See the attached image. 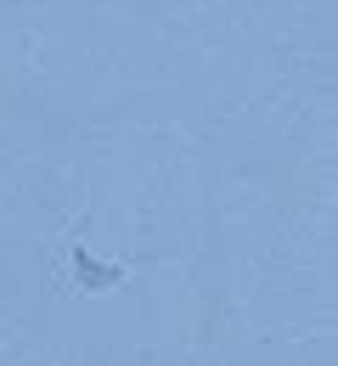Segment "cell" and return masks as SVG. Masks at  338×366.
Listing matches in <instances>:
<instances>
[{
    "label": "cell",
    "mask_w": 338,
    "mask_h": 366,
    "mask_svg": "<svg viewBox=\"0 0 338 366\" xmlns=\"http://www.w3.org/2000/svg\"><path fill=\"white\" fill-rule=\"evenodd\" d=\"M74 271H79V282H85V287H91V293H101V287H113V282H119V265H96V259H91V254H85V248H74Z\"/></svg>",
    "instance_id": "cell-1"
}]
</instances>
